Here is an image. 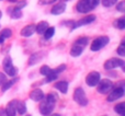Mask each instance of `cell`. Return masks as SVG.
Masks as SVG:
<instances>
[{"label":"cell","instance_id":"obj_20","mask_svg":"<svg viewBox=\"0 0 125 116\" xmlns=\"http://www.w3.org/2000/svg\"><path fill=\"white\" fill-rule=\"evenodd\" d=\"M17 112L19 113L20 115L25 114V112H26V104H25V102H23V101L18 102V103H17Z\"/></svg>","mask_w":125,"mask_h":116},{"label":"cell","instance_id":"obj_7","mask_svg":"<svg viewBox=\"0 0 125 116\" xmlns=\"http://www.w3.org/2000/svg\"><path fill=\"white\" fill-rule=\"evenodd\" d=\"M100 80H101L100 72H98V71H91L86 77V83L89 87H97V84L99 83Z\"/></svg>","mask_w":125,"mask_h":116},{"label":"cell","instance_id":"obj_25","mask_svg":"<svg viewBox=\"0 0 125 116\" xmlns=\"http://www.w3.org/2000/svg\"><path fill=\"white\" fill-rule=\"evenodd\" d=\"M18 79H13V80H10V81H6L1 86V91L2 92H4V91H7L9 88H11V87L14 84V82L17 81Z\"/></svg>","mask_w":125,"mask_h":116},{"label":"cell","instance_id":"obj_11","mask_svg":"<svg viewBox=\"0 0 125 116\" xmlns=\"http://www.w3.org/2000/svg\"><path fill=\"white\" fill-rule=\"evenodd\" d=\"M44 97H45V95H44L43 91H42L41 89H35V90H33L32 92L30 93V99L34 102H41L42 100L44 99Z\"/></svg>","mask_w":125,"mask_h":116},{"label":"cell","instance_id":"obj_19","mask_svg":"<svg viewBox=\"0 0 125 116\" xmlns=\"http://www.w3.org/2000/svg\"><path fill=\"white\" fill-rule=\"evenodd\" d=\"M9 14L12 19H20V18H22V11L18 9L17 7H14L11 10H9Z\"/></svg>","mask_w":125,"mask_h":116},{"label":"cell","instance_id":"obj_13","mask_svg":"<svg viewBox=\"0 0 125 116\" xmlns=\"http://www.w3.org/2000/svg\"><path fill=\"white\" fill-rule=\"evenodd\" d=\"M35 33V24H29L21 30V35L23 37H30Z\"/></svg>","mask_w":125,"mask_h":116},{"label":"cell","instance_id":"obj_36","mask_svg":"<svg viewBox=\"0 0 125 116\" xmlns=\"http://www.w3.org/2000/svg\"><path fill=\"white\" fill-rule=\"evenodd\" d=\"M6 81H7V76L4 73L0 72V86H2Z\"/></svg>","mask_w":125,"mask_h":116},{"label":"cell","instance_id":"obj_16","mask_svg":"<svg viewBox=\"0 0 125 116\" xmlns=\"http://www.w3.org/2000/svg\"><path fill=\"white\" fill-rule=\"evenodd\" d=\"M83 49H84V47H81V46H79V45L73 44V47L70 48V55L73 57H78V56H80V55L82 54Z\"/></svg>","mask_w":125,"mask_h":116},{"label":"cell","instance_id":"obj_28","mask_svg":"<svg viewBox=\"0 0 125 116\" xmlns=\"http://www.w3.org/2000/svg\"><path fill=\"white\" fill-rule=\"evenodd\" d=\"M51 71H52V68H51L50 66H46V65L42 66L41 69H40V73H41L42 76H44V77H46V76H47Z\"/></svg>","mask_w":125,"mask_h":116},{"label":"cell","instance_id":"obj_15","mask_svg":"<svg viewBox=\"0 0 125 116\" xmlns=\"http://www.w3.org/2000/svg\"><path fill=\"white\" fill-rule=\"evenodd\" d=\"M42 58H43V53L42 52L34 53V54L30 57V59H29V65H30V66H33V65L37 64L39 61H41Z\"/></svg>","mask_w":125,"mask_h":116},{"label":"cell","instance_id":"obj_39","mask_svg":"<svg viewBox=\"0 0 125 116\" xmlns=\"http://www.w3.org/2000/svg\"><path fill=\"white\" fill-rule=\"evenodd\" d=\"M47 116H61L59 114H50V115H47Z\"/></svg>","mask_w":125,"mask_h":116},{"label":"cell","instance_id":"obj_22","mask_svg":"<svg viewBox=\"0 0 125 116\" xmlns=\"http://www.w3.org/2000/svg\"><path fill=\"white\" fill-rule=\"evenodd\" d=\"M114 26L117 28L119 30H124L125 29V18H120V19L114 21Z\"/></svg>","mask_w":125,"mask_h":116},{"label":"cell","instance_id":"obj_23","mask_svg":"<svg viewBox=\"0 0 125 116\" xmlns=\"http://www.w3.org/2000/svg\"><path fill=\"white\" fill-rule=\"evenodd\" d=\"M54 34H55V28H50V26H48L47 30L44 32L43 35H44V37H45V39H50L54 36Z\"/></svg>","mask_w":125,"mask_h":116},{"label":"cell","instance_id":"obj_42","mask_svg":"<svg viewBox=\"0 0 125 116\" xmlns=\"http://www.w3.org/2000/svg\"><path fill=\"white\" fill-rule=\"evenodd\" d=\"M64 1H70V0H64Z\"/></svg>","mask_w":125,"mask_h":116},{"label":"cell","instance_id":"obj_34","mask_svg":"<svg viewBox=\"0 0 125 116\" xmlns=\"http://www.w3.org/2000/svg\"><path fill=\"white\" fill-rule=\"evenodd\" d=\"M66 69V65H61L59 67H57L56 69H53L54 70V72L56 73V75H58V73H61V72H62V71Z\"/></svg>","mask_w":125,"mask_h":116},{"label":"cell","instance_id":"obj_29","mask_svg":"<svg viewBox=\"0 0 125 116\" xmlns=\"http://www.w3.org/2000/svg\"><path fill=\"white\" fill-rule=\"evenodd\" d=\"M11 35H12V31H11L10 29H3V30L1 31V33H0V36H2L4 39L11 37Z\"/></svg>","mask_w":125,"mask_h":116},{"label":"cell","instance_id":"obj_35","mask_svg":"<svg viewBox=\"0 0 125 116\" xmlns=\"http://www.w3.org/2000/svg\"><path fill=\"white\" fill-rule=\"evenodd\" d=\"M18 4H17V8L20 9V10H22V8H24V7L26 6V1L25 0H21V1H17Z\"/></svg>","mask_w":125,"mask_h":116},{"label":"cell","instance_id":"obj_31","mask_svg":"<svg viewBox=\"0 0 125 116\" xmlns=\"http://www.w3.org/2000/svg\"><path fill=\"white\" fill-rule=\"evenodd\" d=\"M116 10L119 12H125V1H121L116 3Z\"/></svg>","mask_w":125,"mask_h":116},{"label":"cell","instance_id":"obj_40","mask_svg":"<svg viewBox=\"0 0 125 116\" xmlns=\"http://www.w3.org/2000/svg\"><path fill=\"white\" fill-rule=\"evenodd\" d=\"M8 1H10V2H17L18 0H8Z\"/></svg>","mask_w":125,"mask_h":116},{"label":"cell","instance_id":"obj_33","mask_svg":"<svg viewBox=\"0 0 125 116\" xmlns=\"http://www.w3.org/2000/svg\"><path fill=\"white\" fill-rule=\"evenodd\" d=\"M2 65H3V67H7V66H10V65H12V59H11V57L10 56H7L3 59V62H2Z\"/></svg>","mask_w":125,"mask_h":116},{"label":"cell","instance_id":"obj_2","mask_svg":"<svg viewBox=\"0 0 125 116\" xmlns=\"http://www.w3.org/2000/svg\"><path fill=\"white\" fill-rule=\"evenodd\" d=\"M100 3V0H79L76 4V10L79 13H88L94 10Z\"/></svg>","mask_w":125,"mask_h":116},{"label":"cell","instance_id":"obj_41","mask_svg":"<svg viewBox=\"0 0 125 116\" xmlns=\"http://www.w3.org/2000/svg\"><path fill=\"white\" fill-rule=\"evenodd\" d=\"M1 17H2V12L0 11V19H1Z\"/></svg>","mask_w":125,"mask_h":116},{"label":"cell","instance_id":"obj_43","mask_svg":"<svg viewBox=\"0 0 125 116\" xmlns=\"http://www.w3.org/2000/svg\"><path fill=\"white\" fill-rule=\"evenodd\" d=\"M0 1H1V0H0Z\"/></svg>","mask_w":125,"mask_h":116},{"label":"cell","instance_id":"obj_1","mask_svg":"<svg viewBox=\"0 0 125 116\" xmlns=\"http://www.w3.org/2000/svg\"><path fill=\"white\" fill-rule=\"evenodd\" d=\"M56 101H57V95H55L54 93L47 94L46 97H44V99L41 101V104H40V107H39L41 114L44 116L52 114L53 110H54V106L56 104Z\"/></svg>","mask_w":125,"mask_h":116},{"label":"cell","instance_id":"obj_8","mask_svg":"<svg viewBox=\"0 0 125 116\" xmlns=\"http://www.w3.org/2000/svg\"><path fill=\"white\" fill-rule=\"evenodd\" d=\"M124 95V88L123 87H119V88H115L114 90H111L109 93L108 97H106V101L108 102H114L116 100L121 99Z\"/></svg>","mask_w":125,"mask_h":116},{"label":"cell","instance_id":"obj_21","mask_svg":"<svg viewBox=\"0 0 125 116\" xmlns=\"http://www.w3.org/2000/svg\"><path fill=\"white\" fill-rule=\"evenodd\" d=\"M114 111L121 116H124V114H125V103L124 102H121V103L116 104V106L114 107Z\"/></svg>","mask_w":125,"mask_h":116},{"label":"cell","instance_id":"obj_9","mask_svg":"<svg viewBox=\"0 0 125 116\" xmlns=\"http://www.w3.org/2000/svg\"><path fill=\"white\" fill-rule=\"evenodd\" d=\"M94 20H95V15L94 14H90V15H87V17H83L82 19H80L79 21L73 23V25H71V30H75V29L80 28V26L90 24V23H92Z\"/></svg>","mask_w":125,"mask_h":116},{"label":"cell","instance_id":"obj_12","mask_svg":"<svg viewBox=\"0 0 125 116\" xmlns=\"http://www.w3.org/2000/svg\"><path fill=\"white\" fill-rule=\"evenodd\" d=\"M65 10H66V3L62 1V2H58V3L55 4L52 8V10H51V13L54 15H59L62 13H64Z\"/></svg>","mask_w":125,"mask_h":116},{"label":"cell","instance_id":"obj_10","mask_svg":"<svg viewBox=\"0 0 125 116\" xmlns=\"http://www.w3.org/2000/svg\"><path fill=\"white\" fill-rule=\"evenodd\" d=\"M17 103H18L17 100H13L10 103H8L7 107L4 108V112H6L7 116H15V114H17Z\"/></svg>","mask_w":125,"mask_h":116},{"label":"cell","instance_id":"obj_14","mask_svg":"<svg viewBox=\"0 0 125 116\" xmlns=\"http://www.w3.org/2000/svg\"><path fill=\"white\" fill-rule=\"evenodd\" d=\"M48 28V23L46 21H41L37 25H35V32L37 33V34L42 35L44 34V32H45L46 30H47Z\"/></svg>","mask_w":125,"mask_h":116},{"label":"cell","instance_id":"obj_24","mask_svg":"<svg viewBox=\"0 0 125 116\" xmlns=\"http://www.w3.org/2000/svg\"><path fill=\"white\" fill-rule=\"evenodd\" d=\"M88 43H89L88 37H79V39L75 42L76 45H79V46H81V47H86V46L88 45Z\"/></svg>","mask_w":125,"mask_h":116},{"label":"cell","instance_id":"obj_6","mask_svg":"<svg viewBox=\"0 0 125 116\" xmlns=\"http://www.w3.org/2000/svg\"><path fill=\"white\" fill-rule=\"evenodd\" d=\"M119 67H124V60L121 58H111L104 62V69L105 70H112V69L119 68Z\"/></svg>","mask_w":125,"mask_h":116},{"label":"cell","instance_id":"obj_5","mask_svg":"<svg viewBox=\"0 0 125 116\" xmlns=\"http://www.w3.org/2000/svg\"><path fill=\"white\" fill-rule=\"evenodd\" d=\"M97 87H98V92L99 93L108 94L113 89V82L109 79H103V80H100L99 83L97 84Z\"/></svg>","mask_w":125,"mask_h":116},{"label":"cell","instance_id":"obj_3","mask_svg":"<svg viewBox=\"0 0 125 116\" xmlns=\"http://www.w3.org/2000/svg\"><path fill=\"white\" fill-rule=\"evenodd\" d=\"M109 42H110V39H109L108 36H99L92 41L90 49L92 50V52H98V50L102 49L104 46L108 45Z\"/></svg>","mask_w":125,"mask_h":116},{"label":"cell","instance_id":"obj_37","mask_svg":"<svg viewBox=\"0 0 125 116\" xmlns=\"http://www.w3.org/2000/svg\"><path fill=\"white\" fill-rule=\"evenodd\" d=\"M0 116H7L6 112H4V108H0Z\"/></svg>","mask_w":125,"mask_h":116},{"label":"cell","instance_id":"obj_17","mask_svg":"<svg viewBox=\"0 0 125 116\" xmlns=\"http://www.w3.org/2000/svg\"><path fill=\"white\" fill-rule=\"evenodd\" d=\"M55 89L61 91L62 93H67L68 91V82L67 81H58L55 83Z\"/></svg>","mask_w":125,"mask_h":116},{"label":"cell","instance_id":"obj_38","mask_svg":"<svg viewBox=\"0 0 125 116\" xmlns=\"http://www.w3.org/2000/svg\"><path fill=\"white\" fill-rule=\"evenodd\" d=\"M4 43V39L2 36H0V45H1V44H3Z\"/></svg>","mask_w":125,"mask_h":116},{"label":"cell","instance_id":"obj_30","mask_svg":"<svg viewBox=\"0 0 125 116\" xmlns=\"http://www.w3.org/2000/svg\"><path fill=\"white\" fill-rule=\"evenodd\" d=\"M117 54L120 55V56H125V44H124V41L121 43V45L119 46V48H117Z\"/></svg>","mask_w":125,"mask_h":116},{"label":"cell","instance_id":"obj_18","mask_svg":"<svg viewBox=\"0 0 125 116\" xmlns=\"http://www.w3.org/2000/svg\"><path fill=\"white\" fill-rule=\"evenodd\" d=\"M4 68V72L7 73L8 76L10 77H15L18 73V68L14 67L13 65H10V66H7V67H3Z\"/></svg>","mask_w":125,"mask_h":116},{"label":"cell","instance_id":"obj_27","mask_svg":"<svg viewBox=\"0 0 125 116\" xmlns=\"http://www.w3.org/2000/svg\"><path fill=\"white\" fill-rule=\"evenodd\" d=\"M119 0H101L102 6L105 7V8H110V7H113L117 3Z\"/></svg>","mask_w":125,"mask_h":116},{"label":"cell","instance_id":"obj_32","mask_svg":"<svg viewBox=\"0 0 125 116\" xmlns=\"http://www.w3.org/2000/svg\"><path fill=\"white\" fill-rule=\"evenodd\" d=\"M57 0H39V4L41 6H46V4H52L55 3Z\"/></svg>","mask_w":125,"mask_h":116},{"label":"cell","instance_id":"obj_4","mask_svg":"<svg viewBox=\"0 0 125 116\" xmlns=\"http://www.w3.org/2000/svg\"><path fill=\"white\" fill-rule=\"evenodd\" d=\"M73 100H75L76 103H78L81 106H86L88 104V99H87V95L84 93L83 89L81 88H77L73 92Z\"/></svg>","mask_w":125,"mask_h":116},{"label":"cell","instance_id":"obj_26","mask_svg":"<svg viewBox=\"0 0 125 116\" xmlns=\"http://www.w3.org/2000/svg\"><path fill=\"white\" fill-rule=\"evenodd\" d=\"M57 76H58V75H56V73L54 72V70L52 69V71H51V72L48 73L47 76H46V78H45V82H46V83H50V82L54 81V80H56Z\"/></svg>","mask_w":125,"mask_h":116}]
</instances>
